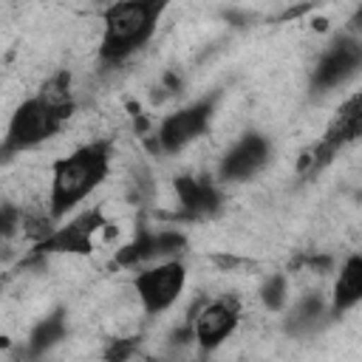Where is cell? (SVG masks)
I'll return each instance as SVG.
<instances>
[{"label":"cell","instance_id":"1","mask_svg":"<svg viewBox=\"0 0 362 362\" xmlns=\"http://www.w3.org/2000/svg\"><path fill=\"white\" fill-rule=\"evenodd\" d=\"M76 113V96H74V76L68 68L54 71L34 96L23 99L6 127L3 144H0V156L3 161H11V156L34 150L40 144H45L48 139H54L68 119Z\"/></svg>","mask_w":362,"mask_h":362},{"label":"cell","instance_id":"2","mask_svg":"<svg viewBox=\"0 0 362 362\" xmlns=\"http://www.w3.org/2000/svg\"><path fill=\"white\" fill-rule=\"evenodd\" d=\"M110 161H113L110 139H93L88 144H79L68 156L57 158L51 164V189H48L51 215L62 221L90 192H96L110 173Z\"/></svg>","mask_w":362,"mask_h":362},{"label":"cell","instance_id":"3","mask_svg":"<svg viewBox=\"0 0 362 362\" xmlns=\"http://www.w3.org/2000/svg\"><path fill=\"white\" fill-rule=\"evenodd\" d=\"M173 0H116L105 8L102 17V40H99V62L116 68L136 57L153 34Z\"/></svg>","mask_w":362,"mask_h":362},{"label":"cell","instance_id":"4","mask_svg":"<svg viewBox=\"0 0 362 362\" xmlns=\"http://www.w3.org/2000/svg\"><path fill=\"white\" fill-rule=\"evenodd\" d=\"M221 99H223V90L215 88V90L198 96L195 102L181 105L173 113H167L156 124L153 139L147 141L150 153L153 156H175L184 147H189L192 141H198L201 136H206L209 127H212V122H215V116H218Z\"/></svg>","mask_w":362,"mask_h":362},{"label":"cell","instance_id":"5","mask_svg":"<svg viewBox=\"0 0 362 362\" xmlns=\"http://www.w3.org/2000/svg\"><path fill=\"white\" fill-rule=\"evenodd\" d=\"M359 74H362V37L342 31L314 59L308 71V90L320 96L334 88L348 85Z\"/></svg>","mask_w":362,"mask_h":362},{"label":"cell","instance_id":"6","mask_svg":"<svg viewBox=\"0 0 362 362\" xmlns=\"http://www.w3.org/2000/svg\"><path fill=\"white\" fill-rule=\"evenodd\" d=\"M184 286H187V263L181 257L150 263V266L139 269L133 277L136 297H139L144 314H150V317H158L167 308H173L175 300L184 294Z\"/></svg>","mask_w":362,"mask_h":362},{"label":"cell","instance_id":"7","mask_svg":"<svg viewBox=\"0 0 362 362\" xmlns=\"http://www.w3.org/2000/svg\"><path fill=\"white\" fill-rule=\"evenodd\" d=\"M240 297L238 294H221L215 300H206V297H198L192 303V308L187 311V320H192V328H195V345L209 354L215 351L218 345H223L238 322H240Z\"/></svg>","mask_w":362,"mask_h":362},{"label":"cell","instance_id":"8","mask_svg":"<svg viewBox=\"0 0 362 362\" xmlns=\"http://www.w3.org/2000/svg\"><path fill=\"white\" fill-rule=\"evenodd\" d=\"M189 249V238L181 229H150V226H139L133 240H127L122 249H116L113 255V266L116 269H141L158 260H170V257H184V252Z\"/></svg>","mask_w":362,"mask_h":362},{"label":"cell","instance_id":"9","mask_svg":"<svg viewBox=\"0 0 362 362\" xmlns=\"http://www.w3.org/2000/svg\"><path fill=\"white\" fill-rule=\"evenodd\" d=\"M173 189H175V212L161 215V218H170L175 223L212 221L223 209L221 181H212L206 175H189V173L175 175L173 178Z\"/></svg>","mask_w":362,"mask_h":362},{"label":"cell","instance_id":"10","mask_svg":"<svg viewBox=\"0 0 362 362\" xmlns=\"http://www.w3.org/2000/svg\"><path fill=\"white\" fill-rule=\"evenodd\" d=\"M110 226V221L105 218V209L96 204L62 223L54 226V232L48 238H42L40 243H34L31 252L48 257V255H90L93 252V238Z\"/></svg>","mask_w":362,"mask_h":362},{"label":"cell","instance_id":"11","mask_svg":"<svg viewBox=\"0 0 362 362\" xmlns=\"http://www.w3.org/2000/svg\"><path fill=\"white\" fill-rule=\"evenodd\" d=\"M272 161V141L260 130H246L218 161L215 178L221 184H243L252 181Z\"/></svg>","mask_w":362,"mask_h":362},{"label":"cell","instance_id":"12","mask_svg":"<svg viewBox=\"0 0 362 362\" xmlns=\"http://www.w3.org/2000/svg\"><path fill=\"white\" fill-rule=\"evenodd\" d=\"M362 139V90H356V93H351L337 110H334V116L328 119V124H325V130H322V136L317 139L328 153H339L342 147H348V144H354V141H359Z\"/></svg>","mask_w":362,"mask_h":362},{"label":"cell","instance_id":"13","mask_svg":"<svg viewBox=\"0 0 362 362\" xmlns=\"http://www.w3.org/2000/svg\"><path fill=\"white\" fill-rule=\"evenodd\" d=\"M331 320V300H325L320 291H305L294 300V305L286 308L283 328L288 337H311Z\"/></svg>","mask_w":362,"mask_h":362},{"label":"cell","instance_id":"14","mask_svg":"<svg viewBox=\"0 0 362 362\" xmlns=\"http://www.w3.org/2000/svg\"><path fill=\"white\" fill-rule=\"evenodd\" d=\"M328 300H331V317H339L362 303V252H354L342 260Z\"/></svg>","mask_w":362,"mask_h":362},{"label":"cell","instance_id":"15","mask_svg":"<svg viewBox=\"0 0 362 362\" xmlns=\"http://www.w3.org/2000/svg\"><path fill=\"white\" fill-rule=\"evenodd\" d=\"M65 337H68V311H65V308H54V311H48L42 320H37L34 328L28 331L23 356H28V359L45 356V354H48L51 348H57Z\"/></svg>","mask_w":362,"mask_h":362},{"label":"cell","instance_id":"16","mask_svg":"<svg viewBox=\"0 0 362 362\" xmlns=\"http://www.w3.org/2000/svg\"><path fill=\"white\" fill-rule=\"evenodd\" d=\"M153 195H156V178H153L150 167L147 164H136L130 170V175H127V201L133 206H144V204L153 201Z\"/></svg>","mask_w":362,"mask_h":362},{"label":"cell","instance_id":"17","mask_svg":"<svg viewBox=\"0 0 362 362\" xmlns=\"http://www.w3.org/2000/svg\"><path fill=\"white\" fill-rule=\"evenodd\" d=\"M260 303L266 311H283L288 305V274L286 272H272L260 283Z\"/></svg>","mask_w":362,"mask_h":362},{"label":"cell","instance_id":"18","mask_svg":"<svg viewBox=\"0 0 362 362\" xmlns=\"http://www.w3.org/2000/svg\"><path fill=\"white\" fill-rule=\"evenodd\" d=\"M139 345H141V337H119V339H110L107 348L102 351L105 359H113V362H124L130 356L139 354Z\"/></svg>","mask_w":362,"mask_h":362},{"label":"cell","instance_id":"19","mask_svg":"<svg viewBox=\"0 0 362 362\" xmlns=\"http://www.w3.org/2000/svg\"><path fill=\"white\" fill-rule=\"evenodd\" d=\"M291 269H308V272H331L334 269V257L331 255H320V252H303L291 260Z\"/></svg>","mask_w":362,"mask_h":362},{"label":"cell","instance_id":"20","mask_svg":"<svg viewBox=\"0 0 362 362\" xmlns=\"http://www.w3.org/2000/svg\"><path fill=\"white\" fill-rule=\"evenodd\" d=\"M17 226H23V209L17 204L6 201L0 206V232H3V238H11L17 232Z\"/></svg>","mask_w":362,"mask_h":362},{"label":"cell","instance_id":"21","mask_svg":"<svg viewBox=\"0 0 362 362\" xmlns=\"http://www.w3.org/2000/svg\"><path fill=\"white\" fill-rule=\"evenodd\" d=\"M345 31H351V34H356V37H362V3L351 11V17H348V25H345Z\"/></svg>","mask_w":362,"mask_h":362}]
</instances>
